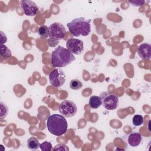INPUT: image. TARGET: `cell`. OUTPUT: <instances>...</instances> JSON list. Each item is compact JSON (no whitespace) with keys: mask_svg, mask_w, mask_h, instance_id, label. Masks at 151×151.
Here are the masks:
<instances>
[{"mask_svg":"<svg viewBox=\"0 0 151 151\" xmlns=\"http://www.w3.org/2000/svg\"><path fill=\"white\" fill-rule=\"evenodd\" d=\"M143 117L140 114H136L133 116L132 122L133 124L135 126H139L143 123Z\"/></svg>","mask_w":151,"mask_h":151,"instance_id":"e0dca14e","label":"cell"},{"mask_svg":"<svg viewBox=\"0 0 151 151\" xmlns=\"http://www.w3.org/2000/svg\"><path fill=\"white\" fill-rule=\"evenodd\" d=\"M142 141V136L140 133L134 132L131 133L127 139L129 145L132 147L138 146Z\"/></svg>","mask_w":151,"mask_h":151,"instance_id":"8fae6325","label":"cell"},{"mask_svg":"<svg viewBox=\"0 0 151 151\" xmlns=\"http://www.w3.org/2000/svg\"><path fill=\"white\" fill-rule=\"evenodd\" d=\"M139 57L144 60H149L151 57V45L148 43L140 44L137 49Z\"/></svg>","mask_w":151,"mask_h":151,"instance_id":"30bf717a","label":"cell"},{"mask_svg":"<svg viewBox=\"0 0 151 151\" xmlns=\"http://www.w3.org/2000/svg\"><path fill=\"white\" fill-rule=\"evenodd\" d=\"M0 105H1V119H2L3 118L5 117L8 113V109L7 107V106L4 104L2 102L0 103Z\"/></svg>","mask_w":151,"mask_h":151,"instance_id":"ac0fdd59","label":"cell"},{"mask_svg":"<svg viewBox=\"0 0 151 151\" xmlns=\"http://www.w3.org/2000/svg\"><path fill=\"white\" fill-rule=\"evenodd\" d=\"M40 148L43 151H50L52 149V145L50 142L45 141L40 145Z\"/></svg>","mask_w":151,"mask_h":151,"instance_id":"d6986e66","label":"cell"},{"mask_svg":"<svg viewBox=\"0 0 151 151\" xmlns=\"http://www.w3.org/2000/svg\"><path fill=\"white\" fill-rule=\"evenodd\" d=\"M67 49L73 54L79 55L84 50L83 41L77 38H70L66 42Z\"/></svg>","mask_w":151,"mask_h":151,"instance_id":"ba28073f","label":"cell"},{"mask_svg":"<svg viewBox=\"0 0 151 151\" xmlns=\"http://www.w3.org/2000/svg\"><path fill=\"white\" fill-rule=\"evenodd\" d=\"M59 111L61 115L66 117H71L76 114L77 108L76 104L70 100H64L59 106Z\"/></svg>","mask_w":151,"mask_h":151,"instance_id":"8992f818","label":"cell"},{"mask_svg":"<svg viewBox=\"0 0 151 151\" xmlns=\"http://www.w3.org/2000/svg\"><path fill=\"white\" fill-rule=\"evenodd\" d=\"M47 127L53 135L61 136L67 131L68 124L65 118L61 114H53L47 119Z\"/></svg>","mask_w":151,"mask_h":151,"instance_id":"7a4b0ae2","label":"cell"},{"mask_svg":"<svg viewBox=\"0 0 151 151\" xmlns=\"http://www.w3.org/2000/svg\"><path fill=\"white\" fill-rule=\"evenodd\" d=\"M40 143L38 140L35 137H31L27 140V146L29 149L36 150L40 147Z\"/></svg>","mask_w":151,"mask_h":151,"instance_id":"4fadbf2b","label":"cell"},{"mask_svg":"<svg viewBox=\"0 0 151 151\" xmlns=\"http://www.w3.org/2000/svg\"><path fill=\"white\" fill-rule=\"evenodd\" d=\"M38 34L42 38H48L49 37L48 27L44 25H42L41 27H40L38 29Z\"/></svg>","mask_w":151,"mask_h":151,"instance_id":"9a60e30c","label":"cell"},{"mask_svg":"<svg viewBox=\"0 0 151 151\" xmlns=\"http://www.w3.org/2000/svg\"><path fill=\"white\" fill-rule=\"evenodd\" d=\"M53 150H69V148L65 145L58 144L54 147Z\"/></svg>","mask_w":151,"mask_h":151,"instance_id":"ffe728a7","label":"cell"},{"mask_svg":"<svg viewBox=\"0 0 151 151\" xmlns=\"http://www.w3.org/2000/svg\"><path fill=\"white\" fill-rule=\"evenodd\" d=\"M130 3H131L133 5L135 6H140L143 5L145 3V1H138V0H134V1H129Z\"/></svg>","mask_w":151,"mask_h":151,"instance_id":"44dd1931","label":"cell"},{"mask_svg":"<svg viewBox=\"0 0 151 151\" xmlns=\"http://www.w3.org/2000/svg\"><path fill=\"white\" fill-rule=\"evenodd\" d=\"M88 104L92 109H98L102 104L100 97L98 96H92L89 99Z\"/></svg>","mask_w":151,"mask_h":151,"instance_id":"7c38bea8","label":"cell"},{"mask_svg":"<svg viewBox=\"0 0 151 151\" xmlns=\"http://www.w3.org/2000/svg\"><path fill=\"white\" fill-rule=\"evenodd\" d=\"M49 80L50 84L54 87H60L65 81V76L60 68H57L52 70L49 74Z\"/></svg>","mask_w":151,"mask_h":151,"instance_id":"52a82bcc","label":"cell"},{"mask_svg":"<svg viewBox=\"0 0 151 151\" xmlns=\"http://www.w3.org/2000/svg\"><path fill=\"white\" fill-rule=\"evenodd\" d=\"M49 37L51 40L56 41L63 39L66 34V31L61 23L54 22L48 27Z\"/></svg>","mask_w":151,"mask_h":151,"instance_id":"5b68a950","label":"cell"},{"mask_svg":"<svg viewBox=\"0 0 151 151\" xmlns=\"http://www.w3.org/2000/svg\"><path fill=\"white\" fill-rule=\"evenodd\" d=\"M0 32H1V44H3L4 42H6L7 38L6 35L2 31H0Z\"/></svg>","mask_w":151,"mask_h":151,"instance_id":"7402d4cb","label":"cell"},{"mask_svg":"<svg viewBox=\"0 0 151 151\" xmlns=\"http://www.w3.org/2000/svg\"><path fill=\"white\" fill-rule=\"evenodd\" d=\"M100 98L102 104L106 109L112 110L117 108L119 103V99L114 94H111L107 91H104L100 94Z\"/></svg>","mask_w":151,"mask_h":151,"instance_id":"277c9868","label":"cell"},{"mask_svg":"<svg viewBox=\"0 0 151 151\" xmlns=\"http://www.w3.org/2000/svg\"><path fill=\"white\" fill-rule=\"evenodd\" d=\"M82 87H83V84L78 80L74 79L70 82V87L73 90H77L80 89Z\"/></svg>","mask_w":151,"mask_h":151,"instance_id":"2e32d148","label":"cell"},{"mask_svg":"<svg viewBox=\"0 0 151 151\" xmlns=\"http://www.w3.org/2000/svg\"><path fill=\"white\" fill-rule=\"evenodd\" d=\"M21 6L27 16L33 17L36 15L38 8L36 4L30 0H23L21 1Z\"/></svg>","mask_w":151,"mask_h":151,"instance_id":"9c48e42d","label":"cell"},{"mask_svg":"<svg viewBox=\"0 0 151 151\" xmlns=\"http://www.w3.org/2000/svg\"><path fill=\"white\" fill-rule=\"evenodd\" d=\"M1 52L0 54L2 58H3L4 60H8L9 57H11V51L9 50V48L4 45V44H1Z\"/></svg>","mask_w":151,"mask_h":151,"instance_id":"5bb4252c","label":"cell"},{"mask_svg":"<svg viewBox=\"0 0 151 151\" xmlns=\"http://www.w3.org/2000/svg\"><path fill=\"white\" fill-rule=\"evenodd\" d=\"M76 60L74 55L67 48L58 46L51 55V63L54 67H64Z\"/></svg>","mask_w":151,"mask_h":151,"instance_id":"6da1fadb","label":"cell"},{"mask_svg":"<svg viewBox=\"0 0 151 151\" xmlns=\"http://www.w3.org/2000/svg\"><path fill=\"white\" fill-rule=\"evenodd\" d=\"M90 19H86L83 17L74 19L70 22L67 23V26L71 34L75 37L80 35L86 37L91 32Z\"/></svg>","mask_w":151,"mask_h":151,"instance_id":"3957f363","label":"cell"}]
</instances>
